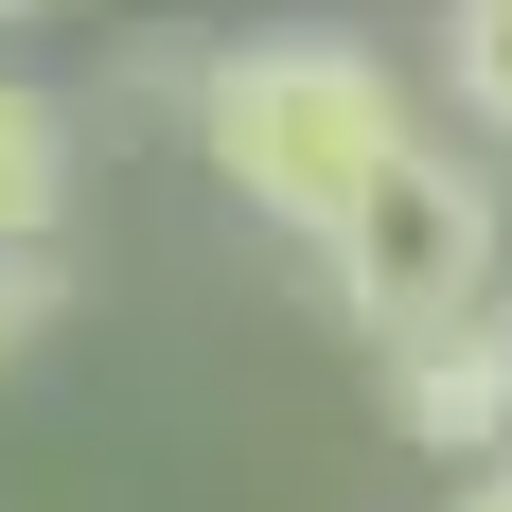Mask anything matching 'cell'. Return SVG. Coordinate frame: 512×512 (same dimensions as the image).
Masks as SVG:
<instances>
[{
    "instance_id": "cell-1",
    "label": "cell",
    "mask_w": 512,
    "mask_h": 512,
    "mask_svg": "<svg viewBox=\"0 0 512 512\" xmlns=\"http://www.w3.org/2000/svg\"><path fill=\"white\" fill-rule=\"evenodd\" d=\"M177 106H195V159L265 212V230H301V248H336V212H354L371 177H389V142L424 124V106L389 89V53H354V36H230V53L177 71Z\"/></svg>"
},
{
    "instance_id": "cell-2",
    "label": "cell",
    "mask_w": 512,
    "mask_h": 512,
    "mask_svg": "<svg viewBox=\"0 0 512 512\" xmlns=\"http://www.w3.org/2000/svg\"><path fill=\"white\" fill-rule=\"evenodd\" d=\"M336 301L371 318V354H389V336H442V318H477L495 301V195H477V159L460 142H389V177H371L354 212H336Z\"/></svg>"
},
{
    "instance_id": "cell-3",
    "label": "cell",
    "mask_w": 512,
    "mask_h": 512,
    "mask_svg": "<svg viewBox=\"0 0 512 512\" xmlns=\"http://www.w3.org/2000/svg\"><path fill=\"white\" fill-rule=\"evenodd\" d=\"M389 424L442 442V460H512V301L442 318V336H389Z\"/></svg>"
},
{
    "instance_id": "cell-4",
    "label": "cell",
    "mask_w": 512,
    "mask_h": 512,
    "mask_svg": "<svg viewBox=\"0 0 512 512\" xmlns=\"http://www.w3.org/2000/svg\"><path fill=\"white\" fill-rule=\"evenodd\" d=\"M53 230H71V106L0 71V265H53Z\"/></svg>"
},
{
    "instance_id": "cell-5",
    "label": "cell",
    "mask_w": 512,
    "mask_h": 512,
    "mask_svg": "<svg viewBox=\"0 0 512 512\" xmlns=\"http://www.w3.org/2000/svg\"><path fill=\"white\" fill-rule=\"evenodd\" d=\"M442 106L477 142H512V0H442Z\"/></svg>"
},
{
    "instance_id": "cell-6",
    "label": "cell",
    "mask_w": 512,
    "mask_h": 512,
    "mask_svg": "<svg viewBox=\"0 0 512 512\" xmlns=\"http://www.w3.org/2000/svg\"><path fill=\"white\" fill-rule=\"evenodd\" d=\"M53 336V265H0V389H18V354Z\"/></svg>"
},
{
    "instance_id": "cell-7",
    "label": "cell",
    "mask_w": 512,
    "mask_h": 512,
    "mask_svg": "<svg viewBox=\"0 0 512 512\" xmlns=\"http://www.w3.org/2000/svg\"><path fill=\"white\" fill-rule=\"evenodd\" d=\"M460 512H512V460H477V477H460Z\"/></svg>"
},
{
    "instance_id": "cell-8",
    "label": "cell",
    "mask_w": 512,
    "mask_h": 512,
    "mask_svg": "<svg viewBox=\"0 0 512 512\" xmlns=\"http://www.w3.org/2000/svg\"><path fill=\"white\" fill-rule=\"evenodd\" d=\"M36 18H71V0H0V36H36Z\"/></svg>"
}]
</instances>
